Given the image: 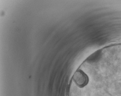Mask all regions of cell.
I'll return each mask as SVG.
<instances>
[{
	"label": "cell",
	"instance_id": "cell-1",
	"mask_svg": "<svg viewBox=\"0 0 121 96\" xmlns=\"http://www.w3.org/2000/svg\"><path fill=\"white\" fill-rule=\"evenodd\" d=\"M120 51H121V48H120Z\"/></svg>",
	"mask_w": 121,
	"mask_h": 96
}]
</instances>
